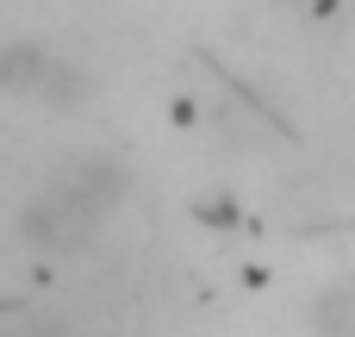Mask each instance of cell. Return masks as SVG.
<instances>
[{"label":"cell","mask_w":355,"mask_h":337,"mask_svg":"<svg viewBox=\"0 0 355 337\" xmlns=\"http://www.w3.org/2000/svg\"><path fill=\"white\" fill-rule=\"evenodd\" d=\"M125 200V163L119 156H75L44 175V188L25 206V238L37 250H75L87 244Z\"/></svg>","instance_id":"1"}]
</instances>
